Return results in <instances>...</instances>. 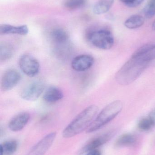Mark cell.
Returning a JSON list of instances; mask_svg holds the SVG:
<instances>
[{
    "instance_id": "17",
    "label": "cell",
    "mask_w": 155,
    "mask_h": 155,
    "mask_svg": "<svg viewBox=\"0 0 155 155\" xmlns=\"http://www.w3.org/2000/svg\"><path fill=\"white\" fill-rule=\"evenodd\" d=\"M114 0H99L93 6L94 13L98 15L106 13L113 5Z\"/></svg>"
},
{
    "instance_id": "26",
    "label": "cell",
    "mask_w": 155,
    "mask_h": 155,
    "mask_svg": "<svg viewBox=\"0 0 155 155\" xmlns=\"http://www.w3.org/2000/svg\"><path fill=\"white\" fill-rule=\"evenodd\" d=\"M102 155V154H101V152L98 149H96V150H93L86 153V155Z\"/></svg>"
},
{
    "instance_id": "12",
    "label": "cell",
    "mask_w": 155,
    "mask_h": 155,
    "mask_svg": "<svg viewBox=\"0 0 155 155\" xmlns=\"http://www.w3.org/2000/svg\"><path fill=\"white\" fill-rule=\"evenodd\" d=\"M132 56L150 64L155 60V44L143 45L136 50Z\"/></svg>"
},
{
    "instance_id": "5",
    "label": "cell",
    "mask_w": 155,
    "mask_h": 155,
    "mask_svg": "<svg viewBox=\"0 0 155 155\" xmlns=\"http://www.w3.org/2000/svg\"><path fill=\"white\" fill-rule=\"evenodd\" d=\"M49 37L55 45L57 54L68 52L70 47L69 36L66 31L62 28H55L50 31Z\"/></svg>"
},
{
    "instance_id": "24",
    "label": "cell",
    "mask_w": 155,
    "mask_h": 155,
    "mask_svg": "<svg viewBox=\"0 0 155 155\" xmlns=\"http://www.w3.org/2000/svg\"><path fill=\"white\" fill-rule=\"evenodd\" d=\"M144 0H120L122 2L129 7H136L139 6Z\"/></svg>"
},
{
    "instance_id": "1",
    "label": "cell",
    "mask_w": 155,
    "mask_h": 155,
    "mask_svg": "<svg viewBox=\"0 0 155 155\" xmlns=\"http://www.w3.org/2000/svg\"><path fill=\"white\" fill-rule=\"evenodd\" d=\"M98 107L92 105L79 113L63 131L64 138L74 137L87 130L97 115Z\"/></svg>"
},
{
    "instance_id": "22",
    "label": "cell",
    "mask_w": 155,
    "mask_h": 155,
    "mask_svg": "<svg viewBox=\"0 0 155 155\" xmlns=\"http://www.w3.org/2000/svg\"><path fill=\"white\" fill-rule=\"evenodd\" d=\"M143 11L146 18L150 19L154 17L155 15V0H148Z\"/></svg>"
},
{
    "instance_id": "7",
    "label": "cell",
    "mask_w": 155,
    "mask_h": 155,
    "mask_svg": "<svg viewBox=\"0 0 155 155\" xmlns=\"http://www.w3.org/2000/svg\"><path fill=\"white\" fill-rule=\"evenodd\" d=\"M18 64L21 71L28 77H35L40 71L38 60L29 54H22L19 58Z\"/></svg>"
},
{
    "instance_id": "16",
    "label": "cell",
    "mask_w": 155,
    "mask_h": 155,
    "mask_svg": "<svg viewBox=\"0 0 155 155\" xmlns=\"http://www.w3.org/2000/svg\"><path fill=\"white\" fill-rule=\"evenodd\" d=\"M14 54V48L11 44L7 42H2L0 44V61L5 62L11 59Z\"/></svg>"
},
{
    "instance_id": "11",
    "label": "cell",
    "mask_w": 155,
    "mask_h": 155,
    "mask_svg": "<svg viewBox=\"0 0 155 155\" xmlns=\"http://www.w3.org/2000/svg\"><path fill=\"white\" fill-rule=\"evenodd\" d=\"M94 59L89 54H81L75 57L72 61L73 70L77 72H84L90 69L93 65Z\"/></svg>"
},
{
    "instance_id": "2",
    "label": "cell",
    "mask_w": 155,
    "mask_h": 155,
    "mask_svg": "<svg viewBox=\"0 0 155 155\" xmlns=\"http://www.w3.org/2000/svg\"><path fill=\"white\" fill-rule=\"evenodd\" d=\"M149 64L131 56L116 74V82L121 85L130 84L139 77Z\"/></svg>"
},
{
    "instance_id": "3",
    "label": "cell",
    "mask_w": 155,
    "mask_h": 155,
    "mask_svg": "<svg viewBox=\"0 0 155 155\" xmlns=\"http://www.w3.org/2000/svg\"><path fill=\"white\" fill-rule=\"evenodd\" d=\"M123 108V102L120 100H116L108 104L96 116L86 130V133H93L103 127L114 119L120 114Z\"/></svg>"
},
{
    "instance_id": "13",
    "label": "cell",
    "mask_w": 155,
    "mask_h": 155,
    "mask_svg": "<svg viewBox=\"0 0 155 155\" xmlns=\"http://www.w3.org/2000/svg\"><path fill=\"white\" fill-rule=\"evenodd\" d=\"M30 115L27 112H22L15 116L9 122L8 127L14 132L22 130L29 122Z\"/></svg>"
},
{
    "instance_id": "23",
    "label": "cell",
    "mask_w": 155,
    "mask_h": 155,
    "mask_svg": "<svg viewBox=\"0 0 155 155\" xmlns=\"http://www.w3.org/2000/svg\"><path fill=\"white\" fill-rule=\"evenodd\" d=\"M154 127L153 122L148 117L141 119L138 124V127L142 131H147Z\"/></svg>"
},
{
    "instance_id": "14",
    "label": "cell",
    "mask_w": 155,
    "mask_h": 155,
    "mask_svg": "<svg viewBox=\"0 0 155 155\" xmlns=\"http://www.w3.org/2000/svg\"><path fill=\"white\" fill-rule=\"evenodd\" d=\"M63 96V93L60 88L50 86L45 90L43 99L48 104H53L62 100Z\"/></svg>"
},
{
    "instance_id": "21",
    "label": "cell",
    "mask_w": 155,
    "mask_h": 155,
    "mask_svg": "<svg viewBox=\"0 0 155 155\" xmlns=\"http://www.w3.org/2000/svg\"><path fill=\"white\" fill-rule=\"evenodd\" d=\"M86 0H66L64 4L65 7L69 10H74L83 6Z\"/></svg>"
},
{
    "instance_id": "20",
    "label": "cell",
    "mask_w": 155,
    "mask_h": 155,
    "mask_svg": "<svg viewBox=\"0 0 155 155\" xmlns=\"http://www.w3.org/2000/svg\"><path fill=\"white\" fill-rule=\"evenodd\" d=\"M144 22V18L142 15H133L126 20L124 25L129 29H137L143 26Z\"/></svg>"
},
{
    "instance_id": "8",
    "label": "cell",
    "mask_w": 155,
    "mask_h": 155,
    "mask_svg": "<svg viewBox=\"0 0 155 155\" xmlns=\"http://www.w3.org/2000/svg\"><path fill=\"white\" fill-rule=\"evenodd\" d=\"M56 133L52 132L44 137L25 155H45L54 142Z\"/></svg>"
},
{
    "instance_id": "9",
    "label": "cell",
    "mask_w": 155,
    "mask_h": 155,
    "mask_svg": "<svg viewBox=\"0 0 155 155\" xmlns=\"http://www.w3.org/2000/svg\"><path fill=\"white\" fill-rule=\"evenodd\" d=\"M115 134V133L114 131H110L93 137L81 148L79 151V154H83L93 150H96L111 140Z\"/></svg>"
},
{
    "instance_id": "6",
    "label": "cell",
    "mask_w": 155,
    "mask_h": 155,
    "mask_svg": "<svg viewBox=\"0 0 155 155\" xmlns=\"http://www.w3.org/2000/svg\"><path fill=\"white\" fill-rule=\"evenodd\" d=\"M45 88V85L42 81L34 80L23 88L20 93V96L26 101H36L44 93Z\"/></svg>"
},
{
    "instance_id": "25",
    "label": "cell",
    "mask_w": 155,
    "mask_h": 155,
    "mask_svg": "<svg viewBox=\"0 0 155 155\" xmlns=\"http://www.w3.org/2000/svg\"><path fill=\"white\" fill-rule=\"evenodd\" d=\"M148 117L153 122L154 126H155V108L149 114Z\"/></svg>"
},
{
    "instance_id": "10",
    "label": "cell",
    "mask_w": 155,
    "mask_h": 155,
    "mask_svg": "<svg viewBox=\"0 0 155 155\" xmlns=\"http://www.w3.org/2000/svg\"><path fill=\"white\" fill-rule=\"evenodd\" d=\"M21 79V74L17 70L14 69L7 70L1 79V89L4 92L10 91L18 84Z\"/></svg>"
},
{
    "instance_id": "19",
    "label": "cell",
    "mask_w": 155,
    "mask_h": 155,
    "mask_svg": "<svg viewBox=\"0 0 155 155\" xmlns=\"http://www.w3.org/2000/svg\"><path fill=\"white\" fill-rule=\"evenodd\" d=\"M18 144L15 140H10L4 142L0 146V155H14L17 149Z\"/></svg>"
},
{
    "instance_id": "27",
    "label": "cell",
    "mask_w": 155,
    "mask_h": 155,
    "mask_svg": "<svg viewBox=\"0 0 155 155\" xmlns=\"http://www.w3.org/2000/svg\"><path fill=\"white\" fill-rule=\"evenodd\" d=\"M152 28H153V30L155 31V20L152 25Z\"/></svg>"
},
{
    "instance_id": "18",
    "label": "cell",
    "mask_w": 155,
    "mask_h": 155,
    "mask_svg": "<svg viewBox=\"0 0 155 155\" xmlns=\"http://www.w3.org/2000/svg\"><path fill=\"white\" fill-rule=\"evenodd\" d=\"M136 137L130 134H124L118 137L115 145L116 147H132L136 144Z\"/></svg>"
},
{
    "instance_id": "4",
    "label": "cell",
    "mask_w": 155,
    "mask_h": 155,
    "mask_svg": "<svg viewBox=\"0 0 155 155\" xmlns=\"http://www.w3.org/2000/svg\"><path fill=\"white\" fill-rule=\"evenodd\" d=\"M86 37L93 46L101 50H110L114 43L113 33L106 28L89 30L86 32Z\"/></svg>"
},
{
    "instance_id": "15",
    "label": "cell",
    "mask_w": 155,
    "mask_h": 155,
    "mask_svg": "<svg viewBox=\"0 0 155 155\" xmlns=\"http://www.w3.org/2000/svg\"><path fill=\"white\" fill-rule=\"evenodd\" d=\"M28 32L29 29L26 25L14 26L9 24H2L0 26V34L1 35L12 34L25 35Z\"/></svg>"
}]
</instances>
